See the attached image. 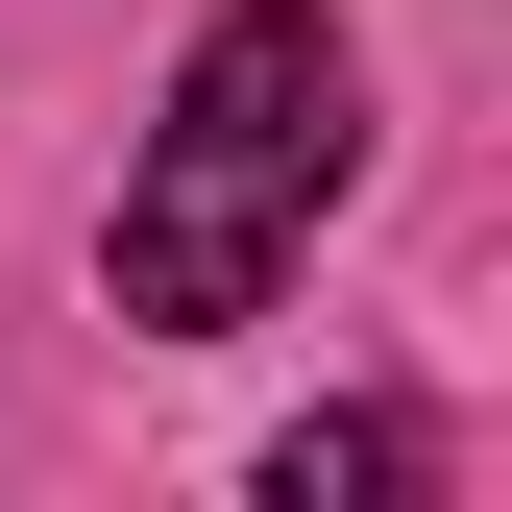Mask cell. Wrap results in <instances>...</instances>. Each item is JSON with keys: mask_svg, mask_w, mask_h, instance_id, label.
<instances>
[{"mask_svg": "<svg viewBox=\"0 0 512 512\" xmlns=\"http://www.w3.org/2000/svg\"><path fill=\"white\" fill-rule=\"evenodd\" d=\"M366 488H415V415H317V439H269V512H366Z\"/></svg>", "mask_w": 512, "mask_h": 512, "instance_id": "obj_2", "label": "cell"}, {"mask_svg": "<svg viewBox=\"0 0 512 512\" xmlns=\"http://www.w3.org/2000/svg\"><path fill=\"white\" fill-rule=\"evenodd\" d=\"M366 171V49L317 25V0H244L196 25V74H171L147 171H122V244L98 293L147 317V342H220V317H269V269L317 244V196Z\"/></svg>", "mask_w": 512, "mask_h": 512, "instance_id": "obj_1", "label": "cell"}]
</instances>
